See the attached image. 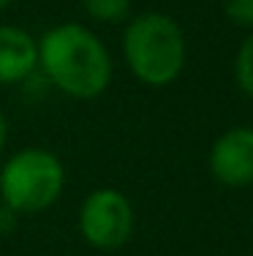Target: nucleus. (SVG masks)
I'll return each instance as SVG.
<instances>
[{
  "instance_id": "0eeeda50",
  "label": "nucleus",
  "mask_w": 253,
  "mask_h": 256,
  "mask_svg": "<svg viewBox=\"0 0 253 256\" xmlns=\"http://www.w3.org/2000/svg\"><path fill=\"white\" fill-rule=\"evenodd\" d=\"M79 6L98 25H125L131 20V0H79Z\"/></svg>"
},
{
  "instance_id": "6e6552de",
  "label": "nucleus",
  "mask_w": 253,
  "mask_h": 256,
  "mask_svg": "<svg viewBox=\"0 0 253 256\" xmlns=\"http://www.w3.org/2000/svg\"><path fill=\"white\" fill-rule=\"evenodd\" d=\"M234 79H237L240 90L253 98V30H248L245 41L237 50V58H234Z\"/></svg>"
},
{
  "instance_id": "1a4fd4ad",
  "label": "nucleus",
  "mask_w": 253,
  "mask_h": 256,
  "mask_svg": "<svg viewBox=\"0 0 253 256\" xmlns=\"http://www.w3.org/2000/svg\"><path fill=\"white\" fill-rule=\"evenodd\" d=\"M224 16L232 25L253 30V0H224Z\"/></svg>"
},
{
  "instance_id": "f257e3e1",
  "label": "nucleus",
  "mask_w": 253,
  "mask_h": 256,
  "mask_svg": "<svg viewBox=\"0 0 253 256\" xmlns=\"http://www.w3.org/2000/svg\"><path fill=\"white\" fill-rule=\"evenodd\" d=\"M38 71L63 96L93 101L109 90L114 60L95 30L82 22H60L38 38Z\"/></svg>"
},
{
  "instance_id": "9d476101",
  "label": "nucleus",
  "mask_w": 253,
  "mask_h": 256,
  "mask_svg": "<svg viewBox=\"0 0 253 256\" xmlns=\"http://www.w3.org/2000/svg\"><path fill=\"white\" fill-rule=\"evenodd\" d=\"M16 226H19V216H16V212L11 210L8 204L0 202V237L11 234V232H14Z\"/></svg>"
},
{
  "instance_id": "9b49d317",
  "label": "nucleus",
  "mask_w": 253,
  "mask_h": 256,
  "mask_svg": "<svg viewBox=\"0 0 253 256\" xmlns=\"http://www.w3.org/2000/svg\"><path fill=\"white\" fill-rule=\"evenodd\" d=\"M5 144H8V118H5V112L0 109V156H3Z\"/></svg>"
},
{
  "instance_id": "f03ea898",
  "label": "nucleus",
  "mask_w": 253,
  "mask_h": 256,
  "mask_svg": "<svg viewBox=\"0 0 253 256\" xmlns=\"http://www.w3.org/2000/svg\"><path fill=\"white\" fill-rule=\"evenodd\" d=\"M123 60L136 82L147 88H169L180 79L188 60L183 28L161 11L131 16L123 30Z\"/></svg>"
},
{
  "instance_id": "39448f33",
  "label": "nucleus",
  "mask_w": 253,
  "mask_h": 256,
  "mask_svg": "<svg viewBox=\"0 0 253 256\" xmlns=\"http://www.w3.org/2000/svg\"><path fill=\"white\" fill-rule=\"evenodd\" d=\"M210 174L226 188L253 186V128L234 126L213 142L207 156Z\"/></svg>"
},
{
  "instance_id": "7ed1b4c3",
  "label": "nucleus",
  "mask_w": 253,
  "mask_h": 256,
  "mask_svg": "<svg viewBox=\"0 0 253 256\" xmlns=\"http://www.w3.org/2000/svg\"><path fill=\"white\" fill-rule=\"evenodd\" d=\"M65 191V166L46 148H22L0 166V202L16 216H41L52 210Z\"/></svg>"
},
{
  "instance_id": "f8f14e48",
  "label": "nucleus",
  "mask_w": 253,
  "mask_h": 256,
  "mask_svg": "<svg viewBox=\"0 0 253 256\" xmlns=\"http://www.w3.org/2000/svg\"><path fill=\"white\" fill-rule=\"evenodd\" d=\"M11 3H14V0H0V11H3V8H8Z\"/></svg>"
},
{
  "instance_id": "20e7f679",
  "label": "nucleus",
  "mask_w": 253,
  "mask_h": 256,
  "mask_svg": "<svg viewBox=\"0 0 253 256\" xmlns=\"http://www.w3.org/2000/svg\"><path fill=\"white\" fill-rule=\"evenodd\" d=\"M79 234L95 251H117L128 246L136 232V212L131 199L117 188H93L79 204Z\"/></svg>"
},
{
  "instance_id": "423d86ee",
  "label": "nucleus",
  "mask_w": 253,
  "mask_h": 256,
  "mask_svg": "<svg viewBox=\"0 0 253 256\" xmlns=\"http://www.w3.org/2000/svg\"><path fill=\"white\" fill-rule=\"evenodd\" d=\"M38 71V38L19 25H0V84H22Z\"/></svg>"
}]
</instances>
